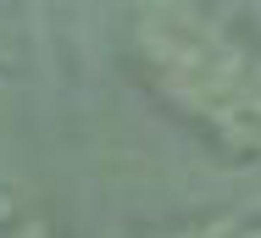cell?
I'll use <instances>...</instances> for the list:
<instances>
[{
	"label": "cell",
	"instance_id": "obj_3",
	"mask_svg": "<svg viewBox=\"0 0 261 238\" xmlns=\"http://www.w3.org/2000/svg\"><path fill=\"white\" fill-rule=\"evenodd\" d=\"M22 238H45V233H39V227H34V233H22Z\"/></svg>",
	"mask_w": 261,
	"mask_h": 238
},
{
	"label": "cell",
	"instance_id": "obj_2",
	"mask_svg": "<svg viewBox=\"0 0 261 238\" xmlns=\"http://www.w3.org/2000/svg\"><path fill=\"white\" fill-rule=\"evenodd\" d=\"M233 238H261V222H250V227H239Z\"/></svg>",
	"mask_w": 261,
	"mask_h": 238
},
{
	"label": "cell",
	"instance_id": "obj_1",
	"mask_svg": "<svg viewBox=\"0 0 261 238\" xmlns=\"http://www.w3.org/2000/svg\"><path fill=\"white\" fill-rule=\"evenodd\" d=\"M128 67L195 133L239 161L261 155V45L206 6H134Z\"/></svg>",
	"mask_w": 261,
	"mask_h": 238
}]
</instances>
